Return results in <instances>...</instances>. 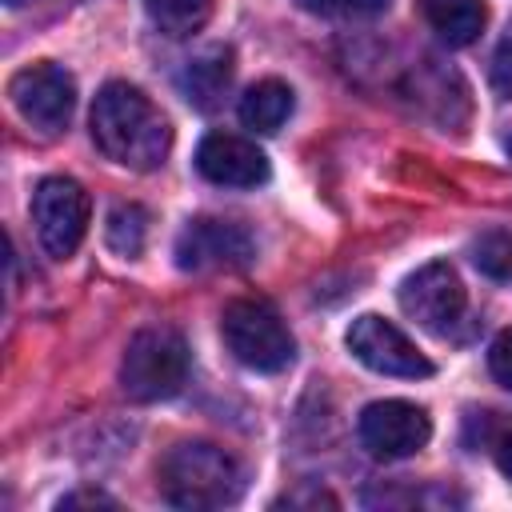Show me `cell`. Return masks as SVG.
Listing matches in <instances>:
<instances>
[{
  "instance_id": "23",
  "label": "cell",
  "mask_w": 512,
  "mask_h": 512,
  "mask_svg": "<svg viewBox=\"0 0 512 512\" xmlns=\"http://www.w3.org/2000/svg\"><path fill=\"white\" fill-rule=\"evenodd\" d=\"M4 4H12V8H16V4H24V0H4Z\"/></svg>"
},
{
  "instance_id": "6",
  "label": "cell",
  "mask_w": 512,
  "mask_h": 512,
  "mask_svg": "<svg viewBox=\"0 0 512 512\" xmlns=\"http://www.w3.org/2000/svg\"><path fill=\"white\" fill-rule=\"evenodd\" d=\"M8 96L16 104V112L24 116V124H32L44 136H56L68 128L72 108H76V84L60 64H28L12 76Z\"/></svg>"
},
{
  "instance_id": "14",
  "label": "cell",
  "mask_w": 512,
  "mask_h": 512,
  "mask_svg": "<svg viewBox=\"0 0 512 512\" xmlns=\"http://www.w3.org/2000/svg\"><path fill=\"white\" fill-rule=\"evenodd\" d=\"M292 116V88L284 80H256L240 96V124L252 132H276Z\"/></svg>"
},
{
  "instance_id": "21",
  "label": "cell",
  "mask_w": 512,
  "mask_h": 512,
  "mask_svg": "<svg viewBox=\"0 0 512 512\" xmlns=\"http://www.w3.org/2000/svg\"><path fill=\"white\" fill-rule=\"evenodd\" d=\"M496 464H500V472L512 480V432L500 440V448H496Z\"/></svg>"
},
{
  "instance_id": "9",
  "label": "cell",
  "mask_w": 512,
  "mask_h": 512,
  "mask_svg": "<svg viewBox=\"0 0 512 512\" xmlns=\"http://www.w3.org/2000/svg\"><path fill=\"white\" fill-rule=\"evenodd\" d=\"M400 308L408 320H416L420 328H428L436 336L452 332L456 320L464 316V284H460L456 268L444 260H432V264L416 268L412 276H404Z\"/></svg>"
},
{
  "instance_id": "19",
  "label": "cell",
  "mask_w": 512,
  "mask_h": 512,
  "mask_svg": "<svg viewBox=\"0 0 512 512\" xmlns=\"http://www.w3.org/2000/svg\"><path fill=\"white\" fill-rule=\"evenodd\" d=\"M488 80H492V92L496 96H512V32L496 44L492 64H488Z\"/></svg>"
},
{
  "instance_id": "17",
  "label": "cell",
  "mask_w": 512,
  "mask_h": 512,
  "mask_svg": "<svg viewBox=\"0 0 512 512\" xmlns=\"http://www.w3.org/2000/svg\"><path fill=\"white\" fill-rule=\"evenodd\" d=\"M472 264L492 276V280H508L512 276V236L492 228V232H480L472 240Z\"/></svg>"
},
{
  "instance_id": "11",
  "label": "cell",
  "mask_w": 512,
  "mask_h": 512,
  "mask_svg": "<svg viewBox=\"0 0 512 512\" xmlns=\"http://www.w3.org/2000/svg\"><path fill=\"white\" fill-rule=\"evenodd\" d=\"M196 168L220 188H256L268 180V156L236 132H208L196 148Z\"/></svg>"
},
{
  "instance_id": "4",
  "label": "cell",
  "mask_w": 512,
  "mask_h": 512,
  "mask_svg": "<svg viewBox=\"0 0 512 512\" xmlns=\"http://www.w3.org/2000/svg\"><path fill=\"white\" fill-rule=\"evenodd\" d=\"M220 336L228 352L252 372H280L296 356V340L268 300H228L220 312Z\"/></svg>"
},
{
  "instance_id": "15",
  "label": "cell",
  "mask_w": 512,
  "mask_h": 512,
  "mask_svg": "<svg viewBox=\"0 0 512 512\" xmlns=\"http://www.w3.org/2000/svg\"><path fill=\"white\" fill-rule=\"evenodd\" d=\"M152 24L168 36H192L212 16V0H144Z\"/></svg>"
},
{
  "instance_id": "2",
  "label": "cell",
  "mask_w": 512,
  "mask_h": 512,
  "mask_svg": "<svg viewBox=\"0 0 512 512\" xmlns=\"http://www.w3.org/2000/svg\"><path fill=\"white\" fill-rule=\"evenodd\" d=\"M160 492L176 508H228L244 496V468L208 440H184L160 460Z\"/></svg>"
},
{
  "instance_id": "16",
  "label": "cell",
  "mask_w": 512,
  "mask_h": 512,
  "mask_svg": "<svg viewBox=\"0 0 512 512\" xmlns=\"http://www.w3.org/2000/svg\"><path fill=\"white\" fill-rule=\"evenodd\" d=\"M104 240L112 252L120 256H140L144 240H148V212L140 204H116L108 212V224H104Z\"/></svg>"
},
{
  "instance_id": "1",
  "label": "cell",
  "mask_w": 512,
  "mask_h": 512,
  "mask_svg": "<svg viewBox=\"0 0 512 512\" xmlns=\"http://www.w3.org/2000/svg\"><path fill=\"white\" fill-rule=\"evenodd\" d=\"M92 140L108 160L132 172H152L172 148V128L140 88L112 80L92 100Z\"/></svg>"
},
{
  "instance_id": "8",
  "label": "cell",
  "mask_w": 512,
  "mask_h": 512,
  "mask_svg": "<svg viewBox=\"0 0 512 512\" xmlns=\"http://www.w3.org/2000/svg\"><path fill=\"white\" fill-rule=\"evenodd\" d=\"M256 256V240L244 224L200 216L188 220L176 236V264L184 272H216V268H244Z\"/></svg>"
},
{
  "instance_id": "5",
  "label": "cell",
  "mask_w": 512,
  "mask_h": 512,
  "mask_svg": "<svg viewBox=\"0 0 512 512\" xmlns=\"http://www.w3.org/2000/svg\"><path fill=\"white\" fill-rule=\"evenodd\" d=\"M88 192L68 176H48L32 192V224L52 260H68L88 232Z\"/></svg>"
},
{
  "instance_id": "24",
  "label": "cell",
  "mask_w": 512,
  "mask_h": 512,
  "mask_svg": "<svg viewBox=\"0 0 512 512\" xmlns=\"http://www.w3.org/2000/svg\"><path fill=\"white\" fill-rule=\"evenodd\" d=\"M508 152H512V140H508Z\"/></svg>"
},
{
  "instance_id": "20",
  "label": "cell",
  "mask_w": 512,
  "mask_h": 512,
  "mask_svg": "<svg viewBox=\"0 0 512 512\" xmlns=\"http://www.w3.org/2000/svg\"><path fill=\"white\" fill-rule=\"evenodd\" d=\"M488 368H492V376L512 392V328L492 340V348H488Z\"/></svg>"
},
{
  "instance_id": "22",
  "label": "cell",
  "mask_w": 512,
  "mask_h": 512,
  "mask_svg": "<svg viewBox=\"0 0 512 512\" xmlns=\"http://www.w3.org/2000/svg\"><path fill=\"white\" fill-rule=\"evenodd\" d=\"M72 504H112V500L100 496V492H76V496H64L60 500V508H72Z\"/></svg>"
},
{
  "instance_id": "18",
  "label": "cell",
  "mask_w": 512,
  "mask_h": 512,
  "mask_svg": "<svg viewBox=\"0 0 512 512\" xmlns=\"http://www.w3.org/2000/svg\"><path fill=\"white\" fill-rule=\"evenodd\" d=\"M312 16H332V20H368L388 12V0H296Z\"/></svg>"
},
{
  "instance_id": "10",
  "label": "cell",
  "mask_w": 512,
  "mask_h": 512,
  "mask_svg": "<svg viewBox=\"0 0 512 512\" xmlns=\"http://www.w3.org/2000/svg\"><path fill=\"white\" fill-rule=\"evenodd\" d=\"M360 444L376 456V460H404L412 452H420L432 436V420L420 404L408 400H376L360 412Z\"/></svg>"
},
{
  "instance_id": "13",
  "label": "cell",
  "mask_w": 512,
  "mask_h": 512,
  "mask_svg": "<svg viewBox=\"0 0 512 512\" xmlns=\"http://www.w3.org/2000/svg\"><path fill=\"white\" fill-rule=\"evenodd\" d=\"M228 84H232V52H228V48H208V52H200L196 60H188V68H184V76H180L184 96H188L192 104H200V108H212V104L224 96Z\"/></svg>"
},
{
  "instance_id": "3",
  "label": "cell",
  "mask_w": 512,
  "mask_h": 512,
  "mask_svg": "<svg viewBox=\"0 0 512 512\" xmlns=\"http://www.w3.org/2000/svg\"><path fill=\"white\" fill-rule=\"evenodd\" d=\"M184 380H188V344L176 328L152 324L128 340L120 360V388L132 400L140 404L168 400L184 388Z\"/></svg>"
},
{
  "instance_id": "12",
  "label": "cell",
  "mask_w": 512,
  "mask_h": 512,
  "mask_svg": "<svg viewBox=\"0 0 512 512\" xmlns=\"http://www.w3.org/2000/svg\"><path fill=\"white\" fill-rule=\"evenodd\" d=\"M420 12L428 20V28L448 44V48H464L472 44L484 24H488V8L484 0H420Z\"/></svg>"
},
{
  "instance_id": "7",
  "label": "cell",
  "mask_w": 512,
  "mask_h": 512,
  "mask_svg": "<svg viewBox=\"0 0 512 512\" xmlns=\"http://www.w3.org/2000/svg\"><path fill=\"white\" fill-rule=\"evenodd\" d=\"M348 352H352L364 368H372V372H380V376H400V380L432 376L428 356H424L392 320H384V316H376V312H364V316L352 320V328H348Z\"/></svg>"
}]
</instances>
